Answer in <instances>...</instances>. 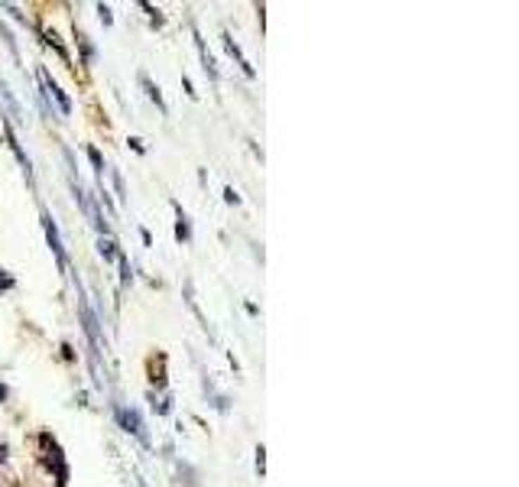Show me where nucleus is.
I'll return each mask as SVG.
<instances>
[{
  "instance_id": "1",
  "label": "nucleus",
  "mask_w": 519,
  "mask_h": 487,
  "mask_svg": "<svg viewBox=\"0 0 519 487\" xmlns=\"http://www.w3.org/2000/svg\"><path fill=\"white\" fill-rule=\"evenodd\" d=\"M39 82H42V88H46V94L59 101V110H62V114H68V110H72V104H68V98L59 91V84H56V82H52V78H49V72H46V68H42V72H39Z\"/></svg>"
},
{
  "instance_id": "2",
  "label": "nucleus",
  "mask_w": 519,
  "mask_h": 487,
  "mask_svg": "<svg viewBox=\"0 0 519 487\" xmlns=\"http://www.w3.org/2000/svg\"><path fill=\"white\" fill-rule=\"evenodd\" d=\"M46 234H49V244L52 251H56V257H59V263L65 267V253H62V241H59V231H56V224H52V218L46 215Z\"/></svg>"
},
{
  "instance_id": "3",
  "label": "nucleus",
  "mask_w": 519,
  "mask_h": 487,
  "mask_svg": "<svg viewBox=\"0 0 519 487\" xmlns=\"http://www.w3.org/2000/svg\"><path fill=\"white\" fill-rule=\"evenodd\" d=\"M120 419H124V426L130 429V432H136V436H143V422H140V416H136L134 410L127 412V410H120Z\"/></svg>"
}]
</instances>
